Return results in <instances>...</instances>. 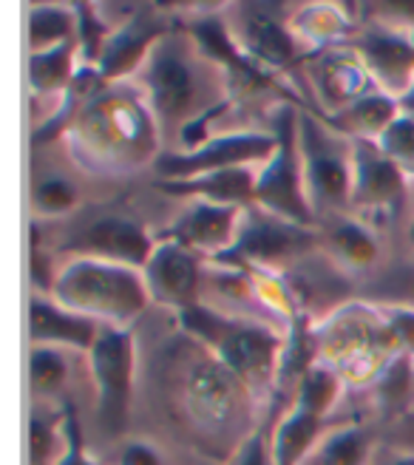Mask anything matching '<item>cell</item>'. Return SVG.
I'll return each instance as SVG.
<instances>
[{
  "label": "cell",
  "mask_w": 414,
  "mask_h": 465,
  "mask_svg": "<svg viewBox=\"0 0 414 465\" xmlns=\"http://www.w3.org/2000/svg\"><path fill=\"white\" fill-rule=\"evenodd\" d=\"M72 134L97 168H140L156 156L159 125L148 105L131 94H103L77 111Z\"/></svg>",
  "instance_id": "3957f363"
},
{
  "label": "cell",
  "mask_w": 414,
  "mask_h": 465,
  "mask_svg": "<svg viewBox=\"0 0 414 465\" xmlns=\"http://www.w3.org/2000/svg\"><path fill=\"white\" fill-rule=\"evenodd\" d=\"M143 72H145L148 108L159 125V134H165L171 128L182 134L199 116L222 108L211 97H204V91L213 77L224 80V72L213 60H207L202 54L193 37L185 40L176 32H168L153 45Z\"/></svg>",
  "instance_id": "6da1fadb"
},
{
  "label": "cell",
  "mask_w": 414,
  "mask_h": 465,
  "mask_svg": "<svg viewBox=\"0 0 414 465\" xmlns=\"http://www.w3.org/2000/svg\"><path fill=\"white\" fill-rule=\"evenodd\" d=\"M54 465H94L83 451V440H80L74 417H68V420H65V449H63V454H60V460Z\"/></svg>",
  "instance_id": "d590c367"
},
{
  "label": "cell",
  "mask_w": 414,
  "mask_h": 465,
  "mask_svg": "<svg viewBox=\"0 0 414 465\" xmlns=\"http://www.w3.org/2000/svg\"><path fill=\"white\" fill-rule=\"evenodd\" d=\"M143 278L148 295L156 304H163L168 310H176L179 315L199 307L202 298V264L199 255L191 252L188 247H182L173 239L156 242L148 264L143 267Z\"/></svg>",
  "instance_id": "7c38bea8"
},
{
  "label": "cell",
  "mask_w": 414,
  "mask_h": 465,
  "mask_svg": "<svg viewBox=\"0 0 414 465\" xmlns=\"http://www.w3.org/2000/svg\"><path fill=\"white\" fill-rule=\"evenodd\" d=\"M120 465H163L159 454L145 446V443H131L125 451H123V462Z\"/></svg>",
  "instance_id": "8d00e7d4"
},
{
  "label": "cell",
  "mask_w": 414,
  "mask_h": 465,
  "mask_svg": "<svg viewBox=\"0 0 414 465\" xmlns=\"http://www.w3.org/2000/svg\"><path fill=\"white\" fill-rule=\"evenodd\" d=\"M409 242H411V247H414V219H411V227H409Z\"/></svg>",
  "instance_id": "ab89813d"
},
{
  "label": "cell",
  "mask_w": 414,
  "mask_h": 465,
  "mask_svg": "<svg viewBox=\"0 0 414 465\" xmlns=\"http://www.w3.org/2000/svg\"><path fill=\"white\" fill-rule=\"evenodd\" d=\"M389 346L398 349V355L414 358V310L406 307H386L380 312Z\"/></svg>",
  "instance_id": "d6a6232c"
},
{
  "label": "cell",
  "mask_w": 414,
  "mask_h": 465,
  "mask_svg": "<svg viewBox=\"0 0 414 465\" xmlns=\"http://www.w3.org/2000/svg\"><path fill=\"white\" fill-rule=\"evenodd\" d=\"M370 440L360 429H338L318 440L315 451L304 465H366Z\"/></svg>",
  "instance_id": "d4e9b609"
},
{
  "label": "cell",
  "mask_w": 414,
  "mask_h": 465,
  "mask_svg": "<svg viewBox=\"0 0 414 465\" xmlns=\"http://www.w3.org/2000/svg\"><path fill=\"white\" fill-rule=\"evenodd\" d=\"M57 423L43 420V417H32V437H29V462L32 465H54L60 460V443H57Z\"/></svg>",
  "instance_id": "836d02e7"
},
{
  "label": "cell",
  "mask_w": 414,
  "mask_h": 465,
  "mask_svg": "<svg viewBox=\"0 0 414 465\" xmlns=\"http://www.w3.org/2000/svg\"><path fill=\"white\" fill-rule=\"evenodd\" d=\"M398 116H400V103L392 100L389 94H383V91H375V94L335 111L330 125H335L343 136H350V139L378 143V139L395 125Z\"/></svg>",
  "instance_id": "7402d4cb"
},
{
  "label": "cell",
  "mask_w": 414,
  "mask_h": 465,
  "mask_svg": "<svg viewBox=\"0 0 414 465\" xmlns=\"http://www.w3.org/2000/svg\"><path fill=\"white\" fill-rule=\"evenodd\" d=\"M244 211L247 207L191 202L188 211H182V216L168 230V239L179 242L196 255H219V259H224L239 239Z\"/></svg>",
  "instance_id": "5bb4252c"
},
{
  "label": "cell",
  "mask_w": 414,
  "mask_h": 465,
  "mask_svg": "<svg viewBox=\"0 0 414 465\" xmlns=\"http://www.w3.org/2000/svg\"><path fill=\"white\" fill-rule=\"evenodd\" d=\"M185 366L188 369L182 371L179 394L191 420L202 431L233 429L239 414L252 401L247 386L196 341H193V358Z\"/></svg>",
  "instance_id": "8992f818"
},
{
  "label": "cell",
  "mask_w": 414,
  "mask_h": 465,
  "mask_svg": "<svg viewBox=\"0 0 414 465\" xmlns=\"http://www.w3.org/2000/svg\"><path fill=\"white\" fill-rule=\"evenodd\" d=\"M32 204L37 213L45 216H63L77 204V191L72 182L65 179H43L32 191Z\"/></svg>",
  "instance_id": "f546056e"
},
{
  "label": "cell",
  "mask_w": 414,
  "mask_h": 465,
  "mask_svg": "<svg viewBox=\"0 0 414 465\" xmlns=\"http://www.w3.org/2000/svg\"><path fill=\"white\" fill-rule=\"evenodd\" d=\"M324 437V417L292 406L270 434L272 465H304Z\"/></svg>",
  "instance_id": "44dd1931"
},
{
  "label": "cell",
  "mask_w": 414,
  "mask_h": 465,
  "mask_svg": "<svg viewBox=\"0 0 414 465\" xmlns=\"http://www.w3.org/2000/svg\"><path fill=\"white\" fill-rule=\"evenodd\" d=\"M340 391V375L330 366H307L301 371V381H298V398L295 406L312 411L318 417H327L330 409L338 401Z\"/></svg>",
  "instance_id": "4316f807"
},
{
  "label": "cell",
  "mask_w": 414,
  "mask_h": 465,
  "mask_svg": "<svg viewBox=\"0 0 414 465\" xmlns=\"http://www.w3.org/2000/svg\"><path fill=\"white\" fill-rule=\"evenodd\" d=\"M91 375L97 386V417L108 437H120L131 420L133 401V335L123 327H103L94 349L88 352Z\"/></svg>",
  "instance_id": "52a82bcc"
},
{
  "label": "cell",
  "mask_w": 414,
  "mask_h": 465,
  "mask_svg": "<svg viewBox=\"0 0 414 465\" xmlns=\"http://www.w3.org/2000/svg\"><path fill=\"white\" fill-rule=\"evenodd\" d=\"M256 182L259 168H230L199 173L188 179H159L156 188L171 196H185L191 202H213L227 207H252L256 204Z\"/></svg>",
  "instance_id": "ac0fdd59"
},
{
  "label": "cell",
  "mask_w": 414,
  "mask_h": 465,
  "mask_svg": "<svg viewBox=\"0 0 414 465\" xmlns=\"http://www.w3.org/2000/svg\"><path fill=\"white\" fill-rule=\"evenodd\" d=\"M97 321L60 307L57 301L34 298L29 310V335L34 346H74L91 352L100 338Z\"/></svg>",
  "instance_id": "d6986e66"
},
{
  "label": "cell",
  "mask_w": 414,
  "mask_h": 465,
  "mask_svg": "<svg viewBox=\"0 0 414 465\" xmlns=\"http://www.w3.org/2000/svg\"><path fill=\"white\" fill-rule=\"evenodd\" d=\"M279 148V134H259V131H230L216 134L204 148L196 153H159L156 171L168 179H188L199 173L230 171V168H261L264 162Z\"/></svg>",
  "instance_id": "30bf717a"
},
{
  "label": "cell",
  "mask_w": 414,
  "mask_h": 465,
  "mask_svg": "<svg viewBox=\"0 0 414 465\" xmlns=\"http://www.w3.org/2000/svg\"><path fill=\"white\" fill-rule=\"evenodd\" d=\"M315 85L320 88V97L335 105V111L375 94V80L358 49H340L327 54L315 68Z\"/></svg>",
  "instance_id": "ffe728a7"
},
{
  "label": "cell",
  "mask_w": 414,
  "mask_h": 465,
  "mask_svg": "<svg viewBox=\"0 0 414 465\" xmlns=\"http://www.w3.org/2000/svg\"><path fill=\"white\" fill-rule=\"evenodd\" d=\"M358 54L370 68L375 85L392 100H403L414 88V43L395 32H366Z\"/></svg>",
  "instance_id": "e0dca14e"
},
{
  "label": "cell",
  "mask_w": 414,
  "mask_h": 465,
  "mask_svg": "<svg viewBox=\"0 0 414 465\" xmlns=\"http://www.w3.org/2000/svg\"><path fill=\"white\" fill-rule=\"evenodd\" d=\"M179 321L182 330L196 343H202L222 366L233 371L252 398H261L279 381L284 341L264 323L224 315L202 304L182 312Z\"/></svg>",
  "instance_id": "7a4b0ae2"
},
{
  "label": "cell",
  "mask_w": 414,
  "mask_h": 465,
  "mask_svg": "<svg viewBox=\"0 0 414 465\" xmlns=\"http://www.w3.org/2000/svg\"><path fill=\"white\" fill-rule=\"evenodd\" d=\"M227 465H272L270 457V437L264 431H250L239 440L233 454L227 457Z\"/></svg>",
  "instance_id": "e575fe53"
},
{
  "label": "cell",
  "mask_w": 414,
  "mask_h": 465,
  "mask_svg": "<svg viewBox=\"0 0 414 465\" xmlns=\"http://www.w3.org/2000/svg\"><path fill=\"white\" fill-rule=\"evenodd\" d=\"M327 244L332 252H338L340 262H347L352 267H370L378 259V242L372 239V232L355 219L335 222V227L327 236Z\"/></svg>",
  "instance_id": "484cf974"
},
{
  "label": "cell",
  "mask_w": 414,
  "mask_h": 465,
  "mask_svg": "<svg viewBox=\"0 0 414 465\" xmlns=\"http://www.w3.org/2000/svg\"><path fill=\"white\" fill-rule=\"evenodd\" d=\"M168 32L171 29L165 23L151 17L145 9L136 12L128 23H123L120 29H113L108 35V40L103 45V54L94 68L105 83H117V80L133 74L136 68H143L153 52V45Z\"/></svg>",
  "instance_id": "2e32d148"
},
{
  "label": "cell",
  "mask_w": 414,
  "mask_h": 465,
  "mask_svg": "<svg viewBox=\"0 0 414 465\" xmlns=\"http://www.w3.org/2000/svg\"><path fill=\"white\" fill-rule=\"evenodd\" d=\"M29 378L32 389L37 394H54L63 389L68 378V366L60 349L54 346H32V361H29Z\"/></svg>",
  "instance_id": "f1b7e54d"
},
{
  "label": "cell",
  "mask_w": 414,
  "mask_h": 465,
  "mask_svg": "<svg viewBox=\"0 0 414 465\" xmlns=\"http://www.w3.org/2000/svg\"><path fill=\"white\" fill-rule=\"evenodd\" d=\"M392 465H414V454H411V457H400V460H395Z\"/></svg>",
  "instance_id": "f35d334b"
},
{
  "label": "cell",
  "mask_w": 414,
  "mask_h": 465,
  "mask_svg": "<svg viewBox=\"0 0 414 465\" xmlns=\"http://www.w3.org/2000/svg\"><path fill=\"white\" fill-rule=\"evenodd\" d=\"M279 148L270 156V162L259 168L256 182V204L261 211L312 227L318 219L310 207L307 188H304V171H301V153H298V120L292 111L279 116Z\"/></svg>",
  "instance_id": "ba28073f"
},
{
  "label": "cell",
  "mask_w": 414,
  "mask_h": 465,
  "mask_svg": "<svg viewBox=\"0 0 414 465\" xmlns=\"http://www.w3.org/2000/svg\"><path fill=\"white\" fill-rule=\"evenodd\" d=\"M298 153H301L304 188L310 207L318 213H340L352 199V143H343L330 123L312 114L298 116Z\"/></svg>",
  "instance_id": "5b68a950"
},
{
  "label": "cell",
  "mask_w": 414,
  "mask_h": 465,
  "mask_svg": "<svg viewBox=\"0 0 414 465\" xmlns=\"http://www.w3.org/2000/svg\"><path fill=\"white\" fill-rule=\"evenodd\" d=\"M378 145L383 148V153L398 162V165L409 173H414V123L406 120V116H398L395 125L389 128L380 139Z\"/></svg>",
  "instance_id": "4dcf8cb0"
},
{
  "label": "cell",
  "mask_w": 414,
  "mask_h": 465,
  "mask_svg": "<svg viewBox=\"0 0 414 465\" xmlns=\"http://www.w3.org/2000/svg\"><path fill=\"white\" fill-rule=\"evenodd\" d=\"M292 23H298V32H304L307 37L320 43L332 40L347 26V20H343V15L335 6H310L301 15H295Z\"/></svg>",
  "instance_id": "1f68e13d"
},
{
  "label": "cell",
  "mask_w": 414,
  "mask_h": 465,
  "mask_svg": "<svg viewBox=\"0 0 414 465\" xmlns=\"http://www.w3.org/2000/svg\"><path fill=\"white\" fill-rule=\"evenodd\" d=\"M227 32L242 54L261 68H284L295 60V35L270 6H242L236 15V29L227 26Z\"/></svg>",
  "instance_id": "9a60e30c"
},
{
  "label": "cell",
  "mask_w": 414,
  "mask_h": 465,
  "mask_svg": "<svg viewBox=\"0 0 414 465\" xmlns=\"http://www.w3.org/2000/svg\"><path fill=\"white\" fill-rule=\"evenodd\" d=\"M77 37V12L60 6H34L29 12V49L32 54L52 52L57 45L74 43Z\"/></svg>",
  "instance_id": "cb8c5ba5"
},
{
  "label": "cell",
  "mask_w": 414,
  "mask_h": 465,
  "mask_svg": "<svg viewBox=\"0 0 414 465\" xmlns=\"http://www.w3.org/2000/svg\"><path fill=\"white\" fill-rule=\"evenodd\" d=\"M400 116H406V120L414 123V88L409 91V94L400 100Z\"/></svg>",
  "instance_id": "74e56055"
},
{
  "label": "cell",
  "mask_w": 414,
  "mask_h": 465,
  "mask_svg": "<svg viewBox=\"0 0 414 465\" xmlns=\"http://www.w3.org/2000/svg\"><path fill=\"white\" fill-rule=\"evenodd\" d=\"M318 247L312 227L279 219L259 204H252L242 216L239 239L224 255V262H236L244 267H284Z\"/></svg>",
  "instance_id": "9c48e42d"
},
{
  "label": "cell",
  "mask_w": 414,
  "mask_h": 465,
  "mask_svg": "<svg viewBox=\"0 0 414 465\" xmlns=\"http://www.w3.org/2000/svg\"><path fill=\"white\" fill-rule=\"evenodd\" d=\"M52 298L77 315L103 321L105 327H125L143 315L151 301L143 270L94 259L68 262L57 272Z\"/></svg>",
  "instance_id": "277c9868"
},
{
  "label": "cell",
  "mask_w": 414,
  "mask_h": 465,
  "mask_svg": "<svg viewBox=\"0 0 414 465\" xmlns=\"http://www.w3.org/2000/svg\"><path fill=\"white\" fill-rule=\"evenodd\" d=\"M406 202V171L378 143L352 139V199L350 207L366 216H395Z\"/></svg>",
  "instance_id": "8fae6325"
},
{
  "label": "cell",
  "mask_w": 414,
  "mask_h": 465,
  "mask_svg": "<svg viewBox=\"0 0 414 465\" xmlns=\"http://www.w3.org/2000/svg\"><path fill=\"white\" fill-rule=\"evenodd\" d=\"M153 247L156 242L148 236L145 227L123 216L97 219L65 244V250L77 252V259H94L133 270H143L148 264Z\"/></svg>",
  "instance_id": "4fadbf2b"
},
{
  "label": "cell",
  "mask_w": 414,
  "mask_h": 465,
  "mask_svg": "<svg viewBox=\"0 0 414 465\" xmlns=\"http://www.w3.org/2000/svg\"><path fill=\"white\" fill-rule=\"evenodd\" d=\"M74 43L57 45L52 52H40L29 54V83L34 94H54V91H68L74 83V54H77Z\"/></svg>",
  "instance_id": "603a6c76"
},
{
  "label": "cell",
  "mask_w": 414,
  "mask_h": 465,
  "mask_svg": "<svg viewBox=\"0 0 414 465\" xmlns=\"http://www.w3.org/2000/svg\"><path fill=\"white\" fill-rule=\"evenodd\" d=\"M414 394L411 355H395L378 371V398L386 409H406Z\"/></svg>",
  "instance_id": "83f0119b"
}]
</instances>
